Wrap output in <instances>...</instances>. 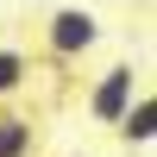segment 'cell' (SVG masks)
Returning <instances> with one entry per match:
<instances>
[{
  "label": "cell",
  "mask_w": 157,
  "mask_h": 157,
  "mask_svg": "<svg viewBox=\"0 0 157 157\" xmlns=\"http://www.w3.org/2000/svg\"><path fill=\"white\" fill-rule=\"evenodd\" d=\"M44 44H50V57L69 63V57H82V50L101 44V19H94L88 6H57V13L44 19Z\"/></svg>",
  "instance_id": "6da1fadb"
},
{
  "label": "cell",
  "mask_w": 157,
  "mask_h": 157,
  "mask_svg": "<svg viewBox=\"0 0 157 157\" xmlns=\"http://www.w3.org/2000/svg\"><path fill=\"white\" fill-rule=\"evenodd\" d=\"M151 120H157V101H151V94H138L132 107L120 113V126H113V132H120L126 145H151Z\"/></svg>",
  "instance_id": "277c9868"
},
{
  "label": "cell",
  "mask_w": 157,
  "mask_h": 157,
  "mask_svg": "<svg viewBox=\"0 0 157 157\" xmlns=\"http://www.w3.org/2000/svg\"><path fill=\"white\" fill-rule=\"evenodd\" d=\"M32 145H38V126L25 113L0 107V157H32Z\"/></svg>",
  "instance_id": "3957f363"
},
{
  "label": "cell",
  "mask_w": 157,
  "mask_h": 157,
  "mask_svg": "<svg viewBox=\"0 0 157 157\" xmlns=\"http://www.w3.org/2000/svg\"><path fill=\"white\" fill-rule=\"evenodd\" d=\"M132 63H113V69H101V82H94V94H88V120H94V126H120V113L126 107H132Z\"/></svg>",
  "instance_id": "7a4b0ae2"
},
{
  "label": "cell",
  "mask_w": 157,
  "mask_h": 157,
  "mask_svg": "<svg viewBox=\"0 0 157 157\" xmlns=\"http://www.w3.org/2000/svg\"><path fill=\"white\" fill-rule=\"evenodd\" d=\"M25 82H32V57L19 44H0V101H13Z\"/></svg>",
  "instance_id": "5b68a950"
}]
</instances>
